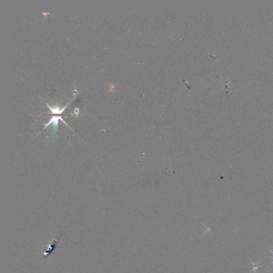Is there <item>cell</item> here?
Listing matches in <instances>:
<instances>
[{"label":"cell","mask_w":273,"mask_h":273,"mask_svg":"<svg viewBox=\"0 0 273 273\" xmlns=\"http://www.w3.org/2000/svg\"><path fill=\"white\" fill-rule=\"evenodd\" d=\"M59 120H61L65 124H66L67 127H69L68 125H67V124L65 122V121L63 120V119H62L61 117H51V118L50 121L48 123H47V124H46V125H45V127L43 128V130L46 128L48 126H49L50 124H52V127H53L54 131H55V132L57 131V129H58V121Z\"/></svg>","instance_id":"6da1fadb"},{"label":"cell","mask_w":273,"mask_h":273,"mask_svg":"<svg viewBox=\"0 0 273 273\" xmlns=\"http://www.w3.org/2000/svg\"><path fill=\"white\" fill-rule=\"evenodd\" d=\"M71 102L68 103V104H67L65 106L63 107V108H61L58 105H57L56 106L51 107L48 104H46V106L48 107L49 109H50V111L52 113V114H61L63 111H64L65 110V109L67 108V107L68 106V105L70 104Z\"/></svg>","instance_id":"7a4b0ae2"},{"label":"cell","mask_w":273,"mask_h":273,"mask_svg":"<svg viewBox=\"0 0 273 273\" xmlns=\"http://www.w3.org/2000/svg\"><path fill=\"white\" fill-rule=\"evenodd\" d=\"M251 263L253 265V269L251 270V272H254V273H255L259 268L263 267V266H260V262L255 263H253V261H251Z\"/></svg>","instance_id":"3957f363"},{"label":"cell","mask_w":273,"mask_h":273,"mask_svg":"<svg viewBox=\"0 0 273 273\" xmlns=\"http://www.w3.org/2000/svg\"><path fill=\"white\" fill-rule=\"evenodd\" d=\"M74 114L75 115V116L76 117H78V114L80 113V109L77 107H76L74 110Z\"/></svg>","instance_id":"277c9868"},{"label":"cell","mask_w":273,"mask_h":273,"mask_svg":"<svg viewBox=\"0 0 273 273\" xmlns=\"http://www.w3.org/2000/svg\"><path fill=\"white\" fill-rule=\"evenodd\" d=\"M49 14H50V13H42V15H44L45 17H46V15H49Z\"/></svg>","instance_id":"5b68a950"},{"label":"cell","mask_w":273,"mask_h":273,"mask_svg":"<svg viewBox=\"0 0 273 273\" xmlns=\"http://www.w3.org/2000/svg\"><path fill=\"white\" fill-rule=\"evenodd\" d=\"M271 252H272V254H273V251H272V250L271 251ZM272 259H273V261H272V264H273V257H272Z\"/></svg>","instance_id":"8992f818"}]
</instances>
